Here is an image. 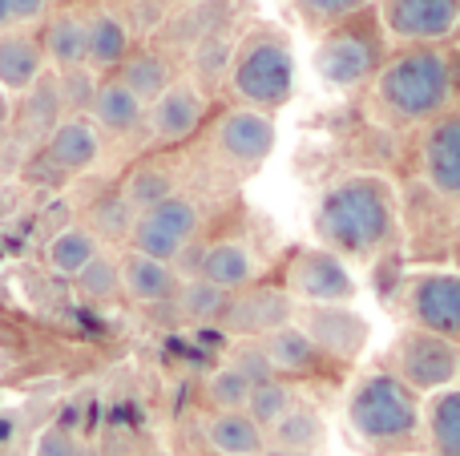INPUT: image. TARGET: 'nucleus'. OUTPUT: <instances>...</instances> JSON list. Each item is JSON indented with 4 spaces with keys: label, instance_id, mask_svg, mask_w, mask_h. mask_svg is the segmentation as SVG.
Wrapping results in <instances>:
<instances>
[{
    "label": "nucleus",
    "instance_id": "1",
    "mask_svg": "<svg viewBox=\"0 0 460 456\" xmlns=\"http://www.w3.org/2000/svg\"><path fill=\"white\" fill-rule=\"evenodd\" d=\"M319 239L327 242V250L335 255H356L372 259L396 234V198L392 186L384 178L356 174L335 182L319 202Z\"/></svg>",
    "mask_w": 460,
    "mask_h": 456
},
{
    "label": "nucleus",
    "instance_id": "2",
    "mask_svg": "<svg viewBox=\"0 0 460 456\" xmlns=\"http://www.w3.org/2000/svg\"><path fill=\"white\" fill-rule=\"evenodd\" d=\"M453 61L432 45H412L388 57L376 73V97L400 121H437L453 101Z\"/></svg>",
    "mask_w": 460,
    "mask_h": 456
},
{
    "label": "nucleus",
    "instance_id": "3",
    "mask_svg": "<svg viewBox=\"0 0 460 456\" xmlns=\"http://www.w3.org/2000/svg\"><path fill=\"white\" fill-rule=\"evenodd\" d=\"M230 93L246 105V110H279L291 101L295 93V53L287 45L283 32L275 29H254L238 40L226 65Z\"/></svg>",
    "mask_w": 460,
    "mask_h": 456
},
{
    "label": "nucleus",
    "instance_id": "4",
    "mask_svg": "<svg viewBox=\"0 0 460 456\" xmlns=\"http://www.w3.org/2000/svg\"><path fill=\"white\" fill-rule=\"evenodd\" d=\"M348 425L364 444H396L424 425L420 396L396 372H372L348 396Z\"/></svg>",
    "mask_w": 460,
    "mask_h": 456
},
{
    "label": "nucleus",
    "instance_id": "5",
    "mask_svg": "<svg viewBox=\"0 0 460 456\" xmlns=\"http://www.w3.org/2000/svg\"><path fill=\"white\" fill-rule=\"evenodd\" d=\"M384 69V24L372 13H351L332 24L315 48V73L332 89H356Z\"/></svg>",
    "mask_w": 460,
    "mask_h": 456
},
{
    "label": "nucleus",
    "instance_id": "6",
    "mask_svg": "<svg viewBox=\"0 0 460 456\" xmlns=\"http://www.w3.org/2000/svg\"><path fill=\"white\" fill-rule=\"evenodd\" d=\"M199 226H202L199 202L186 198V194H170L166 202H158V206L142 210V215L134 218V231H129V250L150 255V259H158V263L174 267L178 259L186 255V247L194 242Z\"/></svg>",
    "mask_w": 460,
    "mask_h": 456
},
{
    "label": "nucleus",
    "instance_id": "7",
    "mask_svg": "<svg viewBox=\"0 0 460 456\" xmlns=\"http://www.w3.org/2000/svg\"><path fill=\"white\" fill-rule=\"evenodd\" d=\"M356 291V275L348 271L343 255L327 247L295 250L287 263V295L303 307H348Z\"/></svg>",
    "mask_w": 460,
    "mask_h": 456
},
{
    "label": "nucleus",
    "instance_id": "8",
    "mask_svg": "<svg viewBox=\"0 0 460 456\" xmlns=\"http://www.w3.org/2000/svg\"><path fill=\"white\" fill-rule=\"evenodd\" d=\"M396 376L412 388L416 396L420 392H445V388L456 384L460 376V352L453 339H440L432 331H404L396 339Z\"/></svg>",
    "mask_w": 460,
    "mask_h": 456
},
{
    "label": "nucleus",
    "instance_id": "9",
    "mask_svg": "<svg viewBox=\"0 0 460 456\" xmlns=\"http://www.w3.org/2000/svg\"><path fill=\"white\" fill-rule=\"evenodd\" d=\"M380 24L404 45H437L460 29V0H384Z\"/></svg>",
    "mask_w": 460,
    "mask_h": 456
},
{
    "label": "nucleus",
    "instance_id": "10",
    "mask_svg": "<svg viewBox=\"0 0 460 456\" xmlns=\"http://www.w3.org/2000/svg\"><path fill=\"white\" fill-rule=\"evenodd\" d=\"M412 320L420 331L440 339H460V275L456 271H429L412 283Z\"/></svg>",
    "mask_w": 460,
    "mask_h": 456
},
{
    "label": "nucleus",
    "instance_id": "11",
    "mask_svg": "<svg viewBox=\"0 0 460 456\" xmlns=\"http://www.w3.org/2000/svg\"><path fill=\"white\" fill-rule=\"evenodd\" d=\"M215 145L234 166H262L275 153V121L259 110H226L215 126Z\"/></svg>",
    "mask_w": 460,
    "mask_h": 456
},
{
    "label": "nucleus",
    "instance_id": "12",
    "mask_svg": "<svg viewBox=\"0 0 460 456\" xmlns=\"http://www.w3.org/2000/svg\"><path fill=\"white\" fill-rule=\"evenodd\" d=\"M202 118H207V97H202V89L190 85V81H174L158 101L146 105V129H150V137L162 145H178V142H186V137H194Z\"/></svg>",
    "mask_w": 460,
    "mask_h": 456
},
{
    "label": "nucleus",
    "instance_id": "13",
    "mask_svg": "<svg viewBox=\"0 0 460 456\" xmlns=\"http://www.w3.org/2000/svg\"><path fill=\"white\" fill-rule=\"evenodd\" d=\"M299 328L307 331L311 344L323 355H332V360H356L367 347V336H372L367 320L356 315L351 307H307Z\"/></svg>",
    "mask_w": 460,
    "mask_h": 456
},
{
    "label": "nucleus",
    "instance_id": "14",
    "mask_svg": "<svg viewBox=\"0 0 460 456\" xmlns=\"http://www.w3.org/2000/svg\"><path fill=\"white\" fill-rule=\"evenodd\" d=\"M295 315V299L279 287H254V291H238L230 295L223 323L238 336H270V331L287 328Z\"/></svg>",
    "mask_w": 460,
    "mask_h": 456
},
{
    "label": "nucleus",
    "instance_id": "15",
    "mask_svg": "<svg viewBox=\"0 0 460 456\" xmlns=\"http://www.w3.org/2000/svg\"><path fill=\"white\" fill-rule=\"evenodd\" d=\"M424 178L437 194L460 202V113H440L420 145Z\"/></svg>",
    "mask_w": 460,
    "mask_h": 456
},
{
    "label": "nucleus",
    "instance_id": "16",
    "mask_svg": "<svg viewBox=\"0 0 460 456\" xmlns=\"http://www.w3.org/2000/svg\"><path fill=\"white\" fill-rule=\"evenodd\" d=\"M45 158L65 174H85L102 158V129L85 118V113H69L53 126L45 137Z\"/></svg>",
    "mask_w": 460,
    "mask_h": 456
},
{
    "label": "nucleus",
    "instance_id": "17",
    "mask_svg": "<svg viewBox=\"0 0 460 456\" xmlns=\"http://www.w3.org/2000/svg\"><path fill=\"white\" fill-rule=\"evenodd\" d=\"M254 275H259V263H254L251 247L238 239L210 242V247H202L199 259H194V279H207L210 287L226 291V295L246 291L254 283Z\"/></svg>",
    "mask_w": 460,
    "mask_h": 456
},
{
    "label": "nucleus",
    "instance_id": "18",
    "mask_svg": "<svg viewBox=\"0 0 460 456\" xmlns=\"http://www.w3.org/2000/svg\"><path fill=\"white\" fill-rule=\"evenodd\" d=\"M49 61L40 37L32 29H4L0 32V89L4 93L24 97L40 77H45Z\"/></svg>",
    "mask_w": 460,
    "mask_h": 456
},
{
    "label": "nucleus",
    "instance_id": "19",
    "mask_svg": "<svg viewBox=\"0 0 460 456\" xmlns=\"http://www.w3.org/2000/svg\"><path fill=\"white\" fill-rule=\"evenodd\" d=\"M134 53V37L129 24L121 21L113 8H97L85 13V65L93 73H113L121 69V61Z\"/></svg>",
    "mask_w": 460,
    "mask_h": 456
},
{
    "label": "nucleus",
    "instance_id": "20",
    "mask_svg": "<svg viewBox=\"0 0 460 456\" xmlns=\"http://www.w3.org/2000/svg\"><path fill=\"white\" fill-rule=\"evenodd\" d=\"M121 267V291H126L134 303H170V299L178 295V271L170 263H158V259L150 255H137V250H126V255L118 259Z\"/></svg>",
    "mask_w": 460,
    "mask_h": 456
},
{
    "label": "nucleus",
    "instance_id": "21",
    "mask_svg": "<svg viewBox=\"0 0 460 456\" xmlns=\"http://www.w3.org/2000/svg\"><path fill=\"white\" fill-rule=\"evenodd\" d=\"M37 37H40V48H45V61L57 73L85 65V13H77V8H53Z\"/></svg>",
    "mask_w": 460,
    "mask_h": 456
},
{
    "label": "nucleus",
    "instance_id": "22",
    "mask_svg": "<svg viewBox=\"0 0 460 456\" xmlns=\"http://www.w3.org/2000/svg\"><path fill=\"white\" fill-rule=\"evenodd\" d=\"M89 121H93L97 129H105V134L126 137L146 126V101H137L118 77H105L102 85H97L93 101H89Z\"/></svg>",
    "mask_w": 460,
    "mask_h": 456
},
{
    "label": "nucleus",
    "instance_id": "23",
    "mask_svg": "<svg viewBox=\"0 0 460 456\" xmlns=\"http://www.w3.org/2000/svg\"><path fill=\"white\" fill-rule=\"evenodd\" d=\"M259 344H262V352H267L275 376H311V372H319V364H323V352L311 344V336L299 323H287V328L270 331Z\"/></svg>",
    "mask_w": 460,
    "mask_h": 456
},
{
    "label": "nucleus",
    "instance_id": "24",
    "mask_svg": "<svg viewBox=\"0 0 460 456\" xmlns=\"http://www.w3.org/2000/svg\"><path fill=\"white\" fill-rule=\"evenodd\" d=\"M215 456H262L267 452V428H259L246 412H215L202 425Z\"/></svg>",
    "mask_w": 460,
    "mask_h": 456
},
{
    "label": "nucleus",
    "instance_id": "25",
    "mask_svg": "<svg viewBox=\"0 0 460 456\" xmlns=\"http://www.w3.org/2000/svg\"><path fill=\"white\" fill-rule=\"evenodd\" d=\"M97 255H102V239L89 226H61L45 242V267L57 279H77Z\"/></svg>",
    "mask_w": 460,
    "mask_h": 456
},
{
    "label": "nucleus",
    "instance_id": "26",
    "mask_svg": "<svg viewBox=\"0 0 460 456\" xmlns=\"http://www.w3.org/2000/svg\"><path fill=\"white\" fill-rule=\"evenodd\" d=\"M118 81L137 97V101L150 105L174 85V65H170L162 53H154V48H134V53L121 61Z\"/></svg>",
    "mask_w": 460,
    "mask_h": 456
},
{
    "label": "nucleus",
    "instance_id": "27",
    "mask_svg": "<svg viewBox=\"0 0 460 456\" xmlns=\"http://www.w3.org/2000/svg\"><path fill=\"white\" fill-rule=\"evenodd\" d=\"M267 436H270L275 449L315 452L319 444H323V436H327V425H323V417H319L311 404H291V408L283 412V420H275V425L267 428Z\"/></svg>",
    "mask_w": 460,
    "mask_h": 456
},
{
    "label": "nucleus",
    "instance_id": "28",
    "mask_svg": "<svg viewBox=\"0 0 460 456\" xmlns=\"http://www.w3.org/2000/svg\"><path fill=\"white\" fill-rule=\"evenodd\" d=\"M424 425L432 436V452L437 456H460V388H445L429 400L424 408Z\"/></svg>",
    "mask_w": 460,
    "mask_h": 456
},
{
    "label": "nucleus",
    "instance_id": "29",
    "mask_svg": "<svg viewBox=\"0 0 460 456\" xmlns=\"http://www.w3.org/2000/svg\"><path fill=\"white\" fill-rule=\"evenodd\" d=\"M118 194L129 202V210H134V215H142V210L158 206V202H166L170 194H178V190H174V178H170V170H166V166L142 162V166L129 170V178L121 182V190H118Z\"/></svg>",
    "mask_w": 460,
    "mask_h": 456
},
{
    "label": "nucleus",
    "instance_id": "30",
    "mask_svg": "<svg viewBox=\"0 0 460 456\" xmlns=\"http://www.w3.org/2000/svg\"><path fill=\"white\" fill-rule=\"evenodd\" d=\"M174 299H178V307H182L186 320H194V323H215V320H223V315H226V303H230L226 291L210 287L207 279L182 283Z\"/></svg>",
    "mask_w": 460,
    "mask_h": 456
},
{
    "label": "nucleus",
    "instance_id": "31",
    "mask_svg": "<svg viewBox=\"0 0 460 456\" xmlns=\"http://www.w3.org/2000/svg\"><path fill=\"white\" fill-rule=\"evenodd\" d=\"M251 380L243 376L238 368H230V364H223V368H215L207 376V404L215 412H246V400H251Z\"/></svg>",
    "mask_w": 460,
    "mask_h": 456
},
{
    "label": "nucleus",
    "instance_id": "32",
    "mask_svg": "<svg viewBox=\"0 0 460 456\" xmlns=\"http://www.w3.org/2000/svg\"><path fill=\"white\" fill-rule=\"evenodd\" d=\"M73 287H77V295L89 299V303H105V299L121 295V267H118V259L102 250V255H97L93 263L77 275V279H73Z\"/></svg>",
    "mask_w": 460,
    "mask_h": 456
},
{
    "label": "nucleus",
    "instance_id": "33",
    "mask_svg": "<svg viewBox=\"0 0 460 456\" xmlns=\"http://www.w3.org/2000/svg\"><path fill=\"white\" fill-rule=\"evenodd\" d=\"M295 404V392L283 384V380H267V384L251 388V400H246V417L254 420L259 428H270L275 420H283V412Z\"/></svg>",
    "mask_w": 460,
    "mask_h": 456
},
{
    "label": "nucleus",
    "instance_id": "34",
    "mask_svg": "<svg viewBox=\"0 0 460 456\" xmlns=\"http://www.w3.org/2000/svg\"><path fill=\"white\" fill-rule=\"evenodd\" d=\"M134 218L137 215L129 210V202L121 198V194H113V198H105L93 206V226H89V231H93L97 239H129Z\"/></svg>",
    "mask_w": 460,
    "mask_h": 456
},
{
    "label": "nucleus",
    "instance_id": "35",
    "mask_svg": "<svg viewBox=\"0 0 460 456\" xmlns=\"http://www.w3.org/2000/svg\"><path fill=\"white\" fill-rule=\"evenodd\" d=\"M57 85H61V101L69 105V110H85L89 113V101H93V93H97L102 81H93V69L81 65V69L57 73Z\"/></svg>",
    "mask_w": 460,
    "mask_h": 456
},
{
    "label": "nucleus",
    "instance_id": "36",
    "mask_svg": "<svg viewBox=\"0 0 460 456\" xmlns=\"http://www.w3.org/2000/svg\"><path fill=\"white\" fill-rule=\"evenodd\" d=\"M230 368H238L251 384H267V380H275V368H270L262 344H238L234 355H230Z\"/></svg>",
    "mask_w": 460,
    "mask_h": 456
},
{
    "label": "nucleus",
    "instance_id": "37",
    "mask_svg": "<svg viewBox=\"0 0 460 456\" xmlns=\"http://www.w3.org/2000/svg\"><path fill=\"white\" fill-rule=\"evenodd\" d=\"M295 4L307 13V21L315 24H340L348 21L351 13H359L364 8V0H295Z\"/></svg>",
    "mask_w": 460,
    "mask_h": 456
},
{
    "label": "nucleus",
    "instance_id": "38",
    "mask_svg": "<svg viewBox=\"0 0 460 456\" xmlns=\"http://www.w3.org/2000/svg\"><path fill=\"white\" fill-rule=\"evenodd\" d=\"M32 456H85V449H81V441L69 433V428L53 425V428H45V433L37 436Z\"/></svg>",
    "mask_w": 460,
    "mask_h": 456
},
{
    "label": "nucleus",
    "instance_id": "39",
    "mask_svg": "<svg viewBox=\"0 0 460 456\" xmlns=\"http://www.w3.org/2000/svg\"><path fill=\"white\" fill-rule=\"evenodd\" d=\"M8 8H13V29H37L49 21L53 0H8Z\"/></svg>",
    "mask_w": 460,
    "mask_h": 456
},
{
    "label": "nucleus",
    "instance_id": "40",
    "mask_svg": "<svg viewBox=\"0 0 460 456\" xmlns=\"http://www.w3.org/2000/svg\"><path fill=\"white\" fill-rule=\"evenodd\" d=\"M262 456H319V452H299V449H275V444H267V452Z\"/></svg>",
    "mask_w": 460,
    "mask_h": 456
},
{
    "label": "nucleus",
    "instance_id": "41",
    "mask_svg": "<svg viewBox=\"0 0 460 456\" xmlns=\"http://www.w3.org/2000/svg\"><path fill=\"white\" fill-rule=\"evenodd\" d=\"M13 29V8H8V0H0V32Z\"/></svg>",
    "mask_w": 460,
    "mask_h": 456
},
{
    "label": "nucleus",
    "instance_id": "42",
    "mask_svg": "<svg viewBox=\"0 0 460 456\" xmlns=\"http://www.w3.org/2000/svg\"><path fill=\"white\" fill-rule=\"evenodd\" d=\"M134 4H137V8H150V13H154V8H166L170 0H134Z\"/></svg>",
    "mask_w": 460,
    "mask_h": 456
}]
</instances>
